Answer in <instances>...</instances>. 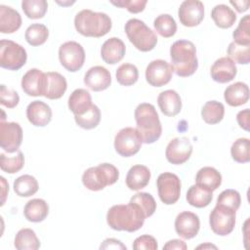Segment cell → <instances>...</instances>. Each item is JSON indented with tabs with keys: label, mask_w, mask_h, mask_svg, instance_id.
<instances>
[{
	"label": "cell",
	"mask_w": 250,
	"mask_h": 250,
	"mask_svg": "<svg viewBox=\"0 0 250 250\" xmlns=\"http://www.w3.org/2000/svg\"><path fill=\"white\" fill-rule=\"evenodd\" d=\"M37 180L31 175H22L14 182V191L21 197H29L38 191Z\"/></svg>",
	"instance_id": "34"
},
{
	"label": "cell",
	"mask_w": 250,
	"mask_h": 250,
	"mask_svg": "<svg viewBox=\"0 0 250 250\" xmlns=\"http://www.w3.org/2000/svg\"><path fill=\"white\" fill-rule=\"evenodd\" d=\"M235 212L230 208L216 204L209 216V224L213 232L220 236L229 234L235 226Z\"/></svg>",
	"instance_id": "8"
},
{
	"label": "cell",
	"mask_w": 250,
	"mask_h": 250,
	"mask_svg": "<svg viewBox=\"0 0 250 250\" xmlns=\"http://www.w3.org/2000/svg\"><path fill=\"white\" fill-rule=\"evenodd\" d=\"M20 97L18 93L12 89L7 88L4 84L1 85L0 89V103L8 108H14L18 105Z\"/></svg>",
	"instance_id": "46"
},
{
	"label": "cell",
	"mask_w": 250,
	"mask_h": 250,
	"mask_svg": "<svg viewBox=\"0 0 250 250\" xmlns=\"http://www.w3.org/2000/svg\"><path fill=\"white\" fill-rule=\"evenodd\" d=\"M228 55L234 62L248 64L250 62V46L238 45L232 41L228 47Z\"/></svg>",
	"instance_id": "44"
},
{
	"label": "cell",
	"mask_w": 250,
	"mask_h": 250,
	"mask_svg": "<svg viewBox=\"0 0 250 250\" xmlns=\"http://www.w3.org/2000/svg\"><path fill=\"white\" fill-rule=\"evenodd\" d=\"M229 3L235 8V10L238 13L246 12L250 5V2L248 0H246V1H229Z\"/></svg>",
	"instance_id": "52"
},
{
	"label": "cell",
	"mask_w": 250,
	"mask_h": 250,
	"mask_svg": "<svg viewBox=\"0 0 250 250\" xmlns=\"http://www.w3.org/2000/svg\"><path fill=\"white\" fill-rule=\"evenodd\" d=\"M250 141L247 138H239L233 142L230 147L232 159L237 163H247L250 161Z\"/></svg>",
	"instance_id": "41"
},
{
	"label": "cell",
	"mask_w": 250,
	"mask_h": 250,
	"mask_svg": "<svg viewBox=\"0 0 250 250\" xmlns=\"http://www.w3.org/2000/svg\"><path fill=\"white\" fill-rule=\"evenodd\" d=\"M24 37L29 45L34 47L40 46L47 41L49 30L47 26L42 23H33L26 28Z\"/></svg>",
	"instance_id": "35"
},
{
	"label": "cell",
	"mask_w": 250,
	"mask_h": 250,
	"mask_svg": "<svg viewBox=\"0 0 250 250\" xmlns=\"http://www.w3.org/2000/svg\"><path fill=\"white\" fill-rule=\"evenodd\" d=\"M129 41L141 52H148L157 44V36L143 21L130 19L124 26Z\"/></svg>",
	"instance_id": "6"
},
{
	"label": "cell",
	"mask_w": 250,
	"mask_h": 250,
	"mask_svg": "<svg viewBox=\"0 0 250 250\" xmlns=\"http://www.w3.org/2000/svg\"><path fill=\"white\" fill-rule=\"evenodd\" d=\"M224 99L230 106H240L249 100V87L244 82H235L228 86L224 92Z\"/></svg>",
	"instance_id": "26"
},
{
	"label": "cell",
	"mask_w": 250,
	"mask_h": 250,
	"mask_svg": "<svg viewBox=\"0 0 250 250\" xmlns=\"http://www.w3.org/2000/svg\"><path fill=\"white\" fill-rule=\"evenodd\" d=\"M236 121L240 128L245 131H249V108L240 110L236 115Z\"/></svg>",
	"instance_id": "49"
},
{
	"label": "cell",
	"mask_w": 250,
	"mask_h": 250,
	"mask_svg": "<svg viewBox=\"0 0 250 250\" xmlns=\"http://www.w3.org/2000/svg\"><path fill=\"white\" fill-rule=\"evenodd\" d=\"M163 249L165 250H186L188 249V245L185 241L181 239H172L166 242V244L163 246Z\"/></svg>",
	"instance_id": "51"
},
{
	"label": "cell",
	"mask_w": 250,
	"mask_h": 250,
	"mask_svg": "<svg viewBox=\"0 0 250 250\" xmlns=\"http://www.w3.org/2000/svg\"><path fill=\"white\" fill-rule=\"evenodd\" d=\"M153 26L157 33L164 38L174 36L177 31L176 21L169 14H162L156 17L153 21Z\"/></svg>",
	"instance_id": "36"
},
{
	"label": "cell",
	"mask_w": 250,
	"mask_h": 250,
	"mask_svg": "<svg viewBox=\"0 0 250 250\" xmlns=\"http://www.w3.org/2000/svg\"><path fill=\"white\" fill-rule=\"evenodd\" d=\"M119 178L118 169L110 163H102L98 166L90 167L82 175V184L92 191L104 189L106 186H111Z\"/></svg>",
	"instance_id": "5"
},
{
	"label": "cell",
	"mask_w": 250,
	"mask_h": 250,
	"mask_svg": "<svg viewBox=\"0 0 250 250\" xmlns=\"http://www.w3.org/2000/svg\"><path fill=\"white\" fill-rule=\"evenodd\" d=\"M14 245L18 250H36L40 247V241L33 229L25 228L17 232Z\"/></svg>",
	"instance_id": "32"
},
{
	"label": "cell",
	"mask_w": 250,
	"mask_h": 250,
	"mask_svg": "<svg viewBox=\"0 0 250 250\" xmlns=\"http://www.w3.org/2000/svg\"><path fill=\"white\" fill-rule=\"evenodd\" d=\"M207 248H214V249H217V246L216 245H213V244H210V243H205V244H200L196 247V249H207Z\"/></svg>",
	"instance_id": "54"
},
{
	"label": "cell",
	"mask_w": 250,
	"mask_h": 250,
	"mask_svg": "<svg viewBox=\"0 0 250 250\" xmlns=\"http://www.w3.org/2000/svg\"><path fill=\"white\" fill-rule=\"evenodd\" d=\"M241 203V197L237 190L235 189H225L223 190L217 198V203L219 205L226 206L234 211H237Z\"/></svg>",
	"instance_id": "45"
},
{
	"label": "cell",
	"mask_w": 250,
	"mask_h": 250,
	"mask_svg": "<svg viewBox=\"0 0 250 250\" xmlns=\"http://www.w3.org/2000/svg\"><path fill=\"white\" fill-rule=\"evenodd\" d=\"M44 73L38 68L29 69L21 78L23 92L31 97L43 96Z\"/></svg>",
	"instance_id": "22"
},
{
	"label": "cell",
	"mask_w": 250,
	"mask_h": 250,
	"mask_svg": "<svg viewBox=\"0 0 250 250\" xmlns=\"http://www.w3.org/2000/svg\"><path fill=\"white\" fill-rule=\"evenodd\" d=\"M211 18L220 28H229L236 21V14L231 8L225 4L216 5L211 11Z\"/></svg>",
	"instance_id": "31"
},
{
	"label": "cell",
	"mask_w": 250,
	"mask_h": 250,
	"mask_svg": "<svg viewBox=\"0 0 250 250\" xmlns=\"http://www.w3.org/2000/svg\"><path fill=\"white\" fill-rule=\"evenodd\" d=\"M92 105L91 94L85 89L79 88L74 90L68 98V108L74 115L84 114Z\"/></svg>",
	"instance_id": "27"
},
{
	"label": "cell",
	"mask_w": 250,
	"mask_h": 250,
	"mask_svg": "<svg viewBox=\"0 0 250 250\" xmlns=\"http://www.w3.org/2000/svg\"><path fill=\"white\" fill-rule=\"evenodd\" d=\"M186 198L189 205L196 208H203L211 203L213 191L195 184L188 189Z\"/></svg>",
	"instance_id": "30"
},
{
	"label": "cell",
	"mask_w": 250,
	"mask_h": 250,
	"mask_svg": "<svg viewBox=\"0 0 250 250\" xmlns=\"http://www.w3.org/2000/svg\"><path fill=\"white\" fill-rule=\"evenodd\" d=\"M116 80L122 86H131L138 81L139 70L135 64L122 63L116 69Z\"/></svg>",
	"instance_id": "38"
},
{
	"label": "cell",
	"mask_w": 250,
	"mask_h": 250,
	"mask_svg": "<svg viewBox=\"0 0 250 250\" xmlns=\"http://www.w3.org/2000/svg\"><path fill=\"white\" fill-rule=\"evenodd\" d=\"M22 142V129L17 122L0 123V146L8 153L19 150Z\"/></svg>",
	"instance_id": "12"
},
{
	"label": "cell",
	"mask_w": 250,
	"mask_h": 250,
	"mask_svg": "<svg viewBox=\"0 0 250 250\" xmlns=\"http://www.w3.org/2000/svg\"><path fill=\"white\" fill-rule=\"evenodd\" d=\"M192 152V145L187 137H178L169 142L165 150L168 162L181 165L187 162Z\"/></svg>",
	"instance_id": "14"
},
{
	"label": "cell",
	"mask_w": 250,
	"mask_h": 250,
	"mask_svg": "<svg viewBox=\"0 0 250 250\" xmlns=\"http://www.w3.org/2000/svg\"><path fill=\"white\" fill-rule=\"evenodd\" d=\"M200 229L199 217L192 212L183 211L175 219V230L184 239L195 237Z\"/></svg>",
	"instance_id": "16"
},
{
	"label": "cell",
	"mask_w": 250,
	"mask_h": 250,
	"mask_svg": "<svg viewBox=\"0 0 250 250\" xmlns=\"http://www.w3.org/2000/svg\"><path fill=\"white\" fill-rule=\"evenodd\" d=\"M110 3L116 7L126 8L128 12L132 14H138L145 10L147 3L146 0H120V1H110Z\"/></svg>",
	"instance_id": "47"
},
{
	"label": "cell",
	"mask_w": 250,
	"mask_h": 250,
	"mask_svg": "<svg viewBox=\"0 0 250 250\" xmlns=\"http://www.w3.org/2000/svg\"><path fill=\"white\" fill-rule=\"evenodd\" d=\"M74 120L76 124L83 129H94L99 125L101 121V110L96 104H93L91 108L84 114L74 115Z\"/></svg>",
	"instance_id": "39"
},
{
	"label": "cell",
	"mask_w": 250,
	"mask_h": 250,
	"mask_svg": "<svg viewBox=\"0 0 250 250\" xmlns=\"http://www.w3.org/2000/svg\"><path fill=\"white\" fill-rule=\"evenodd\" d=\"M51 107L42 101H33L26 107L28 121L36 127H44L52 120Z\"/></svg>",
	"instance_id": "20"
},
{
	"label": "cell",
	"mask_w": 250,
	"mask_h": 250,
	"mask_svg": "<svg viewBox=\"0 0 250 250\" xmlns=\"http://www.w3.org/2000/svg\"><path fill=\"white\" fill-rule=\"evenodd\" d=\"M126 46L124 42L117 37H111L102 45L101 57L104 62L115 64L124 58Z\"/></svg>",
	"instance_id": "21"
},
{
	"label": "cell",
	"mask_w": 250,
	"mask_h": 250,
	"mask_svg": "<svg viewBox=\"0 0 250 250\" xmlns=\"http://www.w3.org/2000/svg\"><path fill=\"white\" fill-rule=\"evenodd\" d=\"M225 115V106L218 101H208L201 108V117L207 124L221 122Z\"/></svg>",
	"instance_id": "33"
},
{
	"label": "cell",
	"mask_w": 250,
	"mask_h": 250,
	"mask_svg": "<svg viewBox=\"0 0 250 250\" xmlns=\"http://www.w3.org/2000/svg\"><path fill=\"white\" fill-rule=\"evenodd\" d=\"M150 176V171L146 166L141 164L134 165L127 173L126 186L131 190H140L148 185Z\"/></svg>",
	"instance_id": "24"
},
{
	"label": "cell",
	"mask_w": 250,
	"mask_h": 250,
	"mask_svg": "<svg viewBox=\"0 0 250 250\" xmlns=\"http://www.w3.org/2000/svg\"><path fill=\"white\" fill-rule=\"evenodd\" d=\"M27 60L25 49L12 41L2 39L0 41V66L9 70H19Z\"/></svg>",
	"instance_id": "7"
},
{
	"label": "cell",
	"mask_w": 250,
	"mask_h": 250,
	"mask_svg": "<svg viewBox=\"0 0 250 250\" xmlns=\"http://www.w3.org/2000/svg\"><path fill=\"white\" fill-rule=\"evenodd\" d=\"M195 182L197 185L214 191L222 184V175L214 167L206 166L198 170L195 176Z\"/></svg>",
	"instance_id": "29"
},
{
	"label": "cell",
	"mask_w": 250,
	"mask_h": 250,
	"mask_svg": "<svg viewBox=\"0 0 250 250\" xmlns=\"http://www.w3.org/2000/svg\"><path fill=\"white\" fill-rule=\"evenodd\" d=\"M158 248V244L156 239L148 234H144L137 237L133 242V249L135 250H156Z\"/></svg>",
	"instance_id": "48"
},
{
	"label": "cell",
	"mask_w": 250,
	"mask_h": 250,
	"mask_svg": "<svg viewBox=\"0 0 250 250\" xmlns=\"http://www.w3.org/2000/svg\"><path fill=\"white\" fill-rule=\"evenodd\" d=\"M171 66L180 77L192 75L198 67L196 48L191 41L180 39L170 47Z\"/></svg>",
	"instance_id": "2"
},
{
	"label": "cell",
	"mask_w": 250,
	"mask_h": 250,
	"mask_svg": "<svg viewBox=\"0 0 250 250\" xmlns=\"http://www.w3.org/2000/svg\"><path fill=\"white\" fill-rule=\"evenodd\" d=\"M101 249H127V247L120 241L115 238H107L104 240L103 244L100 246Z\"/></svg>",
	"instance_id": "50"
},
{
	"label": "cell",
	"mask_w": 250,
	"mask_h": 250,
	"mask_svg": "<svg viewBox=\"0 0 250 250\" xmlns=\"http://www.w3.org/2000/svg\"><path fill=\"white\" fill-rule=\"evenodd\" d=\"M136 130L138 131L144 144H153L162 133V126L158 113L151 104H140L135 109Z\"/></svg>",
	"instance_id": "3"
},
{
	"label": "cell",
	"mask_w": 250,
	"mask_h": 250,
	"mask_svg": "<svg viewBox=\"0 0 250 250\" xmlns=\"http://www.w3.org/2000/svg\"><path fill=\"white\" fill-rule=\"evenodd\" d=\"M49 214L48 203L41 198H33L26 202L23 208L25 219L32 223H40L46 219Z\"/></svg>",
	"instance_id": "28"
},
{
	"label": "cell",
	"mask_w": 250,
	"mask_h": 250,
	"mask_svg": "<svg viewBox=\"0 0 250 250\" xmlns=\"http://www.w3.org/2000/svg\"><path fill=\"white\" fill-rule=\"evenodd\" d=\"M178 17L183 25L196 26L204 19V5L199 0H186L179 7Z\"/></svg>",
	"instance_id": "15"
},
{
	"label": "cell",
	"mask_w": 250,
	"mask_h": 250,
	"mask_svg": "<svg viewBox=\"0 0 250 250\" xmlns=\"http://www.w3.org/2000/svg\"><path fill=\"white\" fill-rule=\"evenodd\" d=\"M21 25L20 13L5 5H0V32L10 34L16 32Z\"/></svg>",
	"instance_id": "25"
},
{
	"label": "cell",
	"mask_w": 250,
	"mask_h": 250,
	"mask_svg": "<svg viewBox=\"0 0 250 250\" xmlns=\"http://www.w3.org/2000/svg\"><path fill=\"white\" fill-rule=\"evenodd\" d=\"M59 60L66 70L76 72L81 69L84 64L85 51L78 42L67 41L60 46Z\"/></svg>",
	"instance_id": "9"
},
{
	"label": "cell",
	"mask_w": 250,
	"mask_h": 250,
	"mask_svg": "<svg viewBox=\"0 0 250 250\" xmlns=\"http://www.w3.org/2000/svg\"><path fill=\"white\" fill-rule=\"evenodd\" d=\"M0 179H1V183H2V203H1V205H3L5 202L6 196H7V192L9 191V185L7 184L4 177H1Z\"/></svg>",
	"instance_id": "53"
},
{
	"label": "cell",
	"mask_w": 250,
	"mask_h": 250,
	"mask_svg": "<svg viewBox=\"0 0 250 250\" xmlns=\"http://www.w3.org/2000/svg\"><path fill=\"white\" fill-rule=\"evenodd\" d=\"M84 84L94 92L104 91L111 84L110 72L102 65L93 66L85 73Z\"/></svg>",
	"instance_id": "18"
},
{
	"label": "cell",
	"mask_w": 250,
	"mask_h": 250,
	"mask_svg": "<svg viewBox=\"0 0 250 250\" xmlns=\"http://www.w3.org/2000/svg\"><path fill=\"white\" fill-rule=\"evenodd\" d=\"M142 144L143 142L138 131L133 127L121 129L114 138V148L123 157H130L138 153Z\"/></svg>",
	"instance_id": "10"
},
{
	"label": "cell",
	"mask_w": 250,
	"mask_h": 250,
	"mask_svg": "<svg viewBox=\"0 0 250 250\" xmlns=\"http://www.w3.org/2000/svg\"><path fill=\"white\" fill-rule=\"evenodd\" d=\"M156 186L158 196L164 204L172 205L179 200L181 180L176 174L170 172L161 173L156 180Z\"/></svg>",
	"instance_id": "11"
},
{
	"label": "cell",
	"mask_w": 250,
	"mask_h": 250,
	"mask_svg": "<svg viewBox=\"0 0 250 250\" xmlns=\"http://www.w3.org/2000/svg\"><path fill=\"white\" fill-rule=\"evenodd\" d=\"M250 16L245 15L240 21L237 27L232 32L233 42L238 45L250 46Z\"/></svg>",
	"instance_id": "43"
},
{
	"label": "cell",
	"mask_w": 250,
	"mask_h": 250,
	"mask_svg": "<svg viewBox=\"0 0 250 250\" xmlns=\"http://www.w3.org/2000/svg\"><path fill=\"white\" fill-rule=\"evenodd\" d=\"M173 75V68L164 60H154L146 68V79L153 87H162L168 84Z\"/></svg>",
	"instance_id": "13"
},
{
	"label": "cell",
	"mask_w": 250,
	"mask_h": 250,
	"mask_svg": "<svg viewBox=\"0 0 250 250\" xmlns=\"http://www.w3.org/2000/svg\"><path fill=\"white\" fill-rule=\"evenodd\" d=\"M67 82L63 75L56 71L44 73L43 96L49 100L61 99L65 93Z\"/></svg>",
	"instance_id": "17"
},
{
	"label": "cell",
	"mask_w": 250,
	"mask_h": 250,
	"mask_svg": "<svg viewBox=\"0 0 250 250\" xmlns=\"http://www.w3.org/2000/svg\"><path fill=\"white\" fill-rule=\"evenodd\" d=\"M211 77L218 83H228L236 76L235 62L229 57H222L215 61L210 69Z\"/></svg>",
	"instance_id": "19"
},
{
	"label": "cell",
	"mask_w": 250,
	"mask_h": 250,
	"mask_svg": "<svg viewBox=\"0 0 250 250\" xmlns=\"http://www.w3.org/2000/svg\"><path fill=\"white\" fill-rule=\"evenodd\" d=\"M129 202L136 204L143 211L146 218L152 216L156 210V202L148 192H137L131 197Z\"/></svg>",
	"instance_id": "40"
},
{
	"label": "cell",
	"mask_w": 250,
	"mask_h": 250,
	"mask_svg": "<svg viewBox=\"0 0 250 250\" xmlns=\"http://www.w3.org/2000/svg\"><path fill=\"white\" fill-rule=\"evenodd\" d=\"M157 104L161 112L166 116H176L182 109V100L175 90H165L158 95Z\"/></svg>",
	"instance_id": "23"
},
{
	"label": "cell",
	"mask_w": 250,
	"mask_h": 250,
	"mask_svg": "<svg viewBox=\"0 0 250 250\" xmlns=\"http://www.w3.org/2000/svg\"><path fill=\"white\" fill-rule=\"evenodd\" d=\"M74 26L78 33L86 37H102L107 34L112 22L109 16L102 12L82 10L74 18Z\"/></svg>",
	"instance_id": "4"
},
{
	"label": "cell",
	"mask_w": 250,
	"mask_h": 250,
	"mask_svg": "<svg viewBox=\"0 0 250 250\" xmlns=\"http://www.w3.org/2000/svg\"><path fill=\"white\" fill-rule=\"evenodd\" d=\"M24 165V156L23 153L20 150H18L17 155L12 157H7L4 153L0 154V167L2 171L9 173V174H15L18 173L22 169Z\"/></svg>",
	"instance_id": "42"
},
{
	"label": "cell",
	"mask_w": 250,
	"mask_h": 250,
	"mask_svg": "<svg viewBox=\"0 0 250 250\" xmlns=\"http://www.w3.org/2000/svg\"><path fill=\"white\" fill-rule=\"evenodd\" d=\"M21 9L28 19H42L47 13L48 3L45 0H23Z\"/></svg>",
	"instance_id": "37"
},
{
	"label": "cell",
	"mask_w": 250,
	"mask_h": 250,
	"mask_svg": "<svg viewBox=\"0 0 250 250\" xmlns=\"http://www.w3.org/2000/svg\"><path fill=\"white\" fill-rule=\"evenodd\" d=\"M146 216L134 203L117 204L110 207L106 214L107 225L114 230L134 232L140 229L145 223Z\"/></svg>",
	"instance_id": "1"
}]
</instances>
